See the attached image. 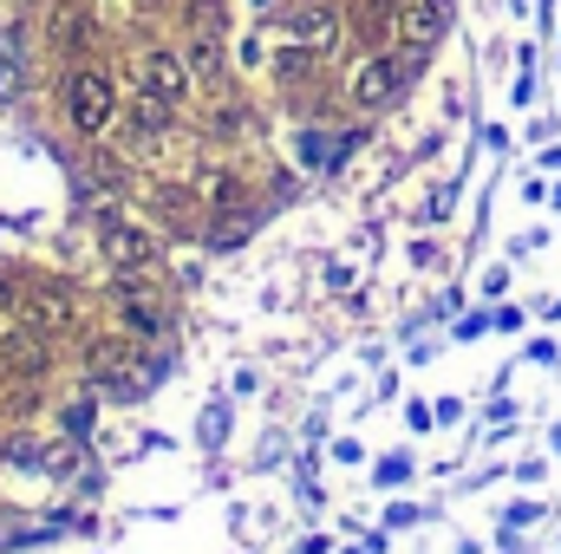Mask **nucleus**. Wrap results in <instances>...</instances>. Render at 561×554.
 <instances>
[{"mask_svg":"<svg viewBox=\"0 0 561 554\" xmlns=\"http://www.w3.org/2000/svg\"><path fill=\"white\" fill-rule=\"evenodd\" d=\"M66 105H72V125L85 131V138H99L105 125H112V112H118V85H112V72H72V85H66Z\"/></svg>","mask_w":561,"mask_h":554,"instance_id":"f257e3e1","label":"nucleus"},{"mask_svg":"<svg viewBox=\"0 0 561 554\" xmlns=\"http://www.w3.org/2000/svg\"><path fill=\"white\" fill-rule=\"evenodd\" d=\"M419 66H424L419 53H379V59H366V66L353 72V99H359V105H392L399 85H405Z\"/></svg>","mask_w":561,"mask_h":554,"instance_id":"f03ea898","label":"nucleus"},{"mask_svg":"<svg viewBox=\"0 0 561 554\" xmlns=\"http://www.w3.org/2000/svg\"><path fill=\"white\" fill-rule=\"evenodd\" d=\"M444 20H450V0H399V39H405V53L424 59L437 46Z\"/></svg>","mask_w":561,"mask_h":554,"instance_id":"7ed1b4c3","label":"nucleus"},{"mask_svg":"<svg viewBox=\"0 0 561 554\" xmlns=\"http://www.w3.org/2000/svg\"><path fill=\"white\" fill-rule=\"evenodd\" d=\"M20 320L33 326V333H72V300H66V287H33V293H20Z\"/></svg>","mask_w":561,"mask_h":554,"instance_id":"20e7f679","label":"nucleus"},{"mask_svg":"<svg viewBox=\"0 0 561 554\" xmlns=\"http://www.w3.org/2000/svg\"><path fill=\"white\" fill-rule=\"evenodd\" d=\"M46 359H53V353L39 346V333H33V326L0 339V366H7V372H20V379H39V372H46Z\"/></svg>","mask_w":561,"mask_h":554,"instance_id":"39448f33","label":"nucleus"},{"mask_svg":"<svg viewBox=\"0 0 561 554\" xmlns=\"http://www.w3.org/2000/svg\"><path fill=\"white\" fill-rule=\"evenodd\" d=\"M53 46H59V53H66V59H79V53H85V46H92V13H85V7H79V0H72V7H59V13H53Z\"/></svg>","mask_w":561,"mask_h":554,"instance_id":"423d86ee","label":"nucleus"},{"mask_svg":"<svg viewBox=\"0 0 561 554\" xmlns=\"http://www.w3.org/2000/svg\"><path fill=\"white\" fill-rule=\"evenodd\" d=\"M112 300H118V313H125L138 333H157V326H163V307H157V293H144L138 280H118V287H112Z\"/></svg>","mask_w":561,"mask_h":554,"instance_id":"0eeeda50","label":"nucleus"},{"mask_svg":"<svg viewBox=\"0 0 561 554\" xmlns=\"http://www.w3.org/2000/svg\"><path fill=\"white\" fill-rule=\"evenodd\" d=\"M333 33H340L333 7H320V0H313V7H300V13H294V39H300L307 53H327V46H333Z\"/></svg>","mask_w":561,"mask_h":554,"instance_id":"6e6552de","label":"nucleus"},{"mask_svg":"<svg viewBox=\"0 0 561 554\" xmlns=\"http://www.w3.org/2000/svg\"><path fill=\"white\" fill-rule=\"evenodd\" d=\"M144 92H150V99H163V105H176V99H183V59L150 53V59H144Z\"/></svg>","mask_w":561,"mask_h":554,"instance_id":"1a4fd4ad","label":"nucleus"},{"mask_svg":"<svg viewBox=\"0 0 561 554\" xmlns=\"http://www.w3.org/2000/svg\"><path fill=\"white\" fill-rule=\"evenodd\" d=\"M105 255H112V268L118 275H138V268H150V235L144 229H112V242H105Z\"/></svg>","mask_w":561,"mask_h":554,"instance_id":"9d476101","label":"nucleus"},{"mask_svg":"<svg viewBox=\"0 0 561 554\" xmlns=\"http://www.w3.org/2000/svg\"><path fill=\"white\" fill-rule=\"evenodd\" d=\"M170 112H176V105H163V99H150V92H144L138 105H131V138H138V143H157V131L170 125Z\"/></svg>","mask_w":561,"mask_h":554,"instance_id":"9b49d317","label":"nucleus"},{"mask_svg":"<svg viewBox=\"0 0 561 554\" xmlns=\"http://www.w3.org/2000/svg\"><path fill=\"white\" fill-rule=\"evenodd\" d=\"M190 72L216 85V72H222V53H216V39H209V33H196V46H190Z\"/></svg>","mask_w":561,"mask_h":554,"instance_id":"f8f14e48","label":"nucleus"},{"mask_svg":"<svg viewBox=\"0 0 561 554\" xmlns=\"http://www.w3.org/2000/svg\"><path fill=\"white\" fill-rule=\"evenodd\" d=\"M249 229H255V216H249V209H236V216H222V222H216V249H236V242H242Z\"/></svg>","mask_w":561,"mask_h":554,"instance_id":"ddd939ff","label":"nucleus"},{"mask_svg":"<svg viewBox=\"0 0 561 554\" xmlns=\"http://www.w3.org/2000/svg\"><path fill=\"white\" fill-rule=\"evenodd\" d=\"M190 26L209 33V39H222V0H196V7H190Z\"/></svg>","mask_w":561,"mask_h":554,"instance_id":"4468645a","label":"nucleus"},{"mask_svg":"<svg viewBox=\"0 0 561 554\" xmlns=\"http://www.w3.org/2000/svg\"><path fill=\"white\" fill-rule=\"evenodd\" d=\"M7 300H13V293H7V280H0V307H7Z\"/></svg>","mask_w":561,"mask_h":554,"instance_id":"2eb2a0df","label":"nucleus"}]
</instances>
